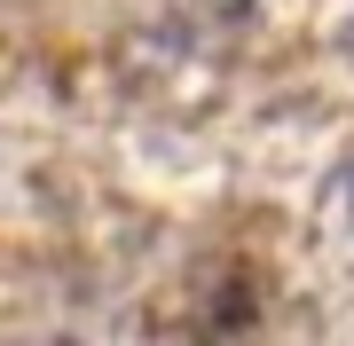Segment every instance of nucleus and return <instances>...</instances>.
<instances>
[{
  "instance_id": "1",
  "label": "nucleus",
  "mask_w": 354,
  "mask_h": 346,
  "mask_svg": "<svg viewBox=\"0 0 354 346\" xmlns=\"http://www.w3.org/2000/svg\"><path fill=\"white\" fill-rule=\"evenodd\" d=\"M346 205H354V173H346Z\"/></svg>"
},
{
  "instance_id": "2",
  "label": "nucleus",
  "mask_w": 354,
  "mask_h": 346,
  "mask_svg": "<svg viewBox=\"0 0 354 346\" xmlns=\"http://www.w3.org/2000/svg\"><path fill=\"white\" fill-rule=\"evenodd\" d=\"M346 55H354V24H346Z\"/></svg>"
},
{
  "instance_id": "3",
  "label": "nucleus",
  "mask_w": 354,
  "mask_h": 346,
  "mask_svg": "<svg viewBox=\"0 0 354 346\" xmlns=\"http://www.w3.org/2000/svg\"><path fill=\"white\" fill-rule=\"evenodd\" d=\"M221 8H244V0H221Z\"/></svg>"
}]
</instances>
